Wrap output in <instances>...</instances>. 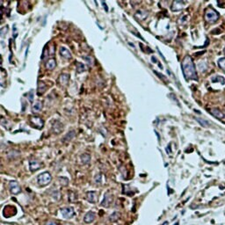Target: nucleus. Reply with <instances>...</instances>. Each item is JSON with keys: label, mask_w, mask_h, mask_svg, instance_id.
I'll list each match as a JSON object with an SVG mask.
<instances>
[{"label": "nucleus", "mask_w": 225, "mask_h": 225, "mask_svg": "<svg viewBox=\"0 0 225 225\" xmlns=\"http://www.w3.org/2000/svg\"><path fill=\"white\" fill-rule=\"evenodd\" d=\"M86 199L91 203H96L97 202V193L94 191H90L86 194Z\"/></svg>", "instance_id": "nucleus-13"}, {"label": "nucleus", "mask_w": 225, "mask_h": 225, "mask_svg": "<svg viewBox=\"0 0 225 225\" xmlns=\"http://www.w3.org/2000/svg\"><path fill=\"white\" fill-rule=\"evenodd\" d=\"M56 60H55L54 58H50V59L47 62V63H46V68L48 69V70L51 71V70H54L55 67H56Z\"/></svg>", "instance_id": "nucleus-14"}, {"label": "nucleus", "mask_w": 225, "mask_h": 225, "mask_svg": "<svg viewBox=\"0 0 225 225\" xmlns=\"http://www.w3.org/2000/svg\"><path fill=\"white\" fill-rule=\"evenodd\" d=\"M47 90V86L43 82H39L38 83V88H37V92L39 95H41L42 93L45 92V91Z\"/></svg>", "instance_id": "nucleus-16"}, {"label": "nucleus", "mask_w": 225, "mask_h": 225, "mask_svg": "<svg viewBox=\"0 0 225 225\" xmlns=\"http://www.w3.org/2000/svg\"><path fill=\"white\" fill-rule=\"evenodd\" d=\"M30 122L31 124L34 127V128H41L43 126V120L40 118V117H36V116H33L30 118Z\"/></svg>", "instance_id": "nucleus-6"}, {"label": "nucleus", "mask_w": 225, "mask_h": 225, "mask_svg": "<svg viewBox=\"0 0 225 225\" xmlns=\"http://www.w3.org/2000/svg\"><path fill=\"white\" fill-rule=\"evenodd\" d=\"M9 188L12 194H18L21 191V188H20L19 183L16 181H11L9 184Z\"/></svg>", "instance_id": "nucleus-5"}, {"label": "nucleus", "mask_w": 225, "mask_h": 225, "mask_svg": "<svg viewBox=\"0 0 225 225\" xmlns=\"http://www.w3.org/2000/svg\"><path fill=\"white\" fill-rule=\"evenodd\" d=\"M47 47H48V45H46L45 48H44V49H43V53H42V56H41V59H42V60H45V58H46V57L48 56V54H49V52H48Z\"/></svg>", "instance_id": "nucleus-25"}, {"label": "nucleus", "mask_w": 225, "mask_h": 225, "mask_svg": "<svg viewBox=\"0 0 225 225\" xmlns=\"http://www.w3.org/2000/svg\"><path fill=\"white\" fill-rule=\"evenodd\" d=\"M27 96H28V99H29V100L32 102V101L33 100V91H31V92L28 93V95H27Z\"/></svg>", "instance_id": "nucleus-29"}, {"label": "nucleus", "mask_w": 225, "mask_h": 225, "mask_svg": "<svg viewBox=\"0 0 225 225\" xmlns=\"http://www.w3.org/2000/svg\"><path fill=\"white\" fill-rule=\"evenodd\" d=\"M75 136V131L74 130H72V131H70L65 136H64V141H71L72 138Z\"/></svg>", "instance_id": "nucleus-23"}, {"label": "nucleus", "mask_w": 225, "mask_h": 225, "mask_svg": "<svg viewBox=\"0 0 225 225\" xmlns=\"http://www.w3.org/2000/svg\"><path fill=\"white\" fill-rule=\"evenodd\" d=\"M67 225H70V224H67Z\"/></svg>", "instance_id": "nucleus-34"}, {"label": "nucleus", "mask_w": 225, "mask_h": 225, "mask_svg": "<svg viewBox=\"0 0 225 225\" xmlns=\"http://www.w3.org/2000/svg\"><path fill=\"white\" fill-rule=\"evenodd\" d=\"M181 68H182L183 75L186 77V79L198 80V75L195 70V66L191 56H185L181 63Z\"/></svg>", "instance_id": "nucleus-1"}, {"label": "nucleus", "mask_w": 225, "mask_h": 225, "mask_svg": "<svg viewBox=\"0 0 225 225\" xmlns=\"http://www.w3.org/2000/svg\"><path fill=\"white\" fill-rule=\"evenodd\" d=\"M37 180H38V183L40 186H47L48 185L51 180H52V176L51 174L49 173V172L48 171H45V172H42V173H41L38 178H37Z\"/></svg>", "instance_id": "nucleus-3"}, {"label": "nucleus", "mask_w": 225, "mask_h": 225, "mask_svg": "<svg viewBox=\"0 0 225 225\" xmlns=\"http://www.w3.org/2000/svg\"><path fill=\"white\" fill-rule=\"evenodd\" d=\"M218 66L222 71H223L225 72V57L220 58L218 60Z\"/></svg>", "instance_id": "nucleus-22"}, {"label": "nucleus", "mask_w": 225, "mask_h": 225, "mask_svg": "<svg viewBox=\"0 0 225 225\" xmlns=\"http://www.w3.org/2000/svg\"><path fill=\"white\" fill-rule=\"evenodd\" d=\"M223 51H224V54H225V48H224V50H223Z\"/></svg>", "instance_id": "nucleus-33"}, {"label": "nucleus", "mask_w": 225, "mask_h": 225, "mask_svg": "<svg viewBox=\"0 0 225 225\" xmlns=\"http://www.w3.org/2000/svg\"><path fill=\"white\" fill-rule=\"evenodd\" d=\"M168 223H169L168 222H164V223H163L162 225H168Z\"/></svg>", "instance_id": "nucleus-31"}, {"label": "nucleus", "mask_w": 225, "mask_h": 225, "mask_svg": "<svg viewBox=\"0 0 225 225\" xmlns=\"http://www.w3.org/2000/svg\"><path fill=\"white\" fill-rule=\"evenodd\" d=\"M45 225H58L56 222H54V221H48L47 222H46V224Z\"/></svg>", "instance_id": "nucleus-30"}, {"label": "nucleus", "mask_w": 225, "mask_h": 225, "mask_svg": "<svg viewBox=\"0 0 225 225\" xmlns=\"http://www.w3.org/2000/svg\"><path fill=\"white\" fill-rule=\"evenodd\" d=\"M120 217V213L119 212H114L110 216H109V220L111 221V222H116L117 220H119V218Z\"/></svg>", "instance_id": "nucleus-21"}, {"label": "nucleus", "mask_w": 225, "mask_h": 225, "mask_svg": "<svg viewBox=\"0 0 225 225\" xmlns=\"http://www.w3.org/2000/svg\"><path fill=\"white\" fill-rule=\"evenodd\" d=\"M41 107H42L41 102L37 101V102H35V103L33 104V107H32V110H33V113H37V112H39V111L41 109Z\"/></svg>", "instance_id": "nucleus-18"}, {"label": "nucleus", "mask_w": 225, "mask_h": 225, "mask_svg": "<svg viewBox=\"0 0 225 225\" xmlns=\"http://www.w3.org/2000/svg\"><path fill=\"white\" fill-rule=\"evenodd\" d=\"M77 70L79 73H81V72H84L86 70V67L84 66V64H83L81 63H77Z\"/></svg>", "instance_id": "nucleus-24"}, {"label": "nucleus", "mask_w": 225, "mask_h": 225, "mask_svg": "<svg viewBox=\"0 0 225 225\" xmlns=\"http://www.w3.org/2000/svg\"><path fill=\"white\" fill-rule=\"evenodd\" d=\"M209 112H210V114H211L215 118L219 119V120L223 119L224 116H225L224 114H223L220 109H218V108H211V109L209 110Z\"/></svg>", "instance_id": "nucleus-9"}, {"label": "nucleus", "mask_w": 225, "mask_h": 225, "mask_svg": "<svg viewBox=\"0 0 225 225\" xmlns=\"http://www.w3.org/2000/svg\"><path fill=\"white\" fill-rule=\"evenodd\" d=\"M81 160H82L83 164H84V165H89L90 162H91V157H90V155H88V154H83V155L81 156Z\"/></svg>", "instance_id": "nucleus-19"}, {"label": "nucleus", "mask_w": 225, "mask_h": 225, "mask_svg": "<svg viewBox=\"0 0 225 225\" xmlns=\"http://www.w3.org/2000/svg\"><path fill=\"white\" fill-rule=\"evenodd\" d=\"M112 201H113V195H112L109 192H107V193L105 194L104 199H103V201H101V205H102L103 207H108L111 205Z\"/></svg>", "instance_id": "nucleus-7"}, {"label": "nucleus", "mask_w": 225, "mask_h": 225, "mask_svg": "<svg viewBox=\"0 0 225 225\" xmlns=\"http://www.w3.org/2000/svg\"><path fill=\"white\" fill-rule=\"evenodd\" d=\"M60 55L65 58V59H71L72 55L71 53V51L69 50L68 48H66L65 47H61L60 48Z\"/></svg>", "instance_id": "nucleus-11"}, {"label": "nucleus", "mask_w": 225, "mask_h": 225, "mask_svg": "<svg viewBox=\"0 0 225 225\" xmlns=\"http://www.w3.org/2000/svg\"><path fill=\"white\" fill-rule=\"evenodd\" d=\"M184 6H185V2H183V1H174L171 5V9L173 12H178V11L182 10L184 8Z\"/></svg>", "instance_id": "nucleus-8"}, {"label": "nucleus", "mask_w": 225, "mask_h": 225, "mask_svg": "<svg viewBox=\"0 0 225 225\" xmlns=\"http://www.w3.org/2000/svg\"><path fill=\"white\" fill-rule=\"evenodd\" d=\"M95 217H96V215L94 212L92 211H89L87 214H86L84 217V222L85 223H91L94 220H95Z\"/></svg>", "instance_id": "nucleus-12"}, {"label": "nucleus", "mask_w": 225, "mask_h": 225, "mask_svg": "<svg viewBox=\"0 0 225 225\" xmlns=\"http://www.w3.org/2000/svg\"><path fill=\"white\" fill-rule=\"evenodd\" d=\"M195 120H197V122L202 126V127H204V128H207L209 125H210V123L207 122V120H203V119H201V118H195Z\"/></svg>", "instance_id": "nucleus-20"}, {"label": "nucleus", "mask_w": 225, "mask_h": 225, "mask_svg": "<svg viewBox=\"0 0 225 225\" xmlns=\"http://www.w3.org/2000/svg\"><path fill=\"white\" fill-rule=\"evenodd\" d=\"M59 83L63 85H65L67 84L68 81H69V75L68 74H62L60 77H59V79H58Z\"/></svg>", "instance_id": "nucleus-17"}, {"label": "nucleus", "mask_w": 225, "mask_h": 225, "mask_svg": "<svg viewBox=\"0 0 225 225\" xmlns=\"http://www.w3.org/2000/svg\"><path fill=\"white\" fill-rule=\"evenodd\" d=\"M211 81L213 83H217L219 82L221 84H225V78L222 77V76H219V75H215V76H213L211 77Z\"/></svg>", "instance_id": "nucleus-15"}, {"label": "nucleus", "mask_w": 225, "mask_h": 225, "mask_svg": "<svg viewBox=\"0 0 225 225\" xmlns=\"http://www.w3.org/2000/svg\"><path fill=\"white\" fill-rule=\"evenodd\" d=\"M62 215L65 219H71L75 216V211L74 209L71 207H66L62 209Z\"/></svg>", "instance_id": "nucleus-4"}, {"label": "nucleus", "mask_w": 225, "mask_h": 225, "mask_svg": "<svg viewBox=\"0 0 225 225\" xmlns=\"http://www.w3.org/2000/svg\"><path fill=\"white\" fill-rule=\"evenodd\" d=\"M95 182L97 184H101L102 182V175L101 174H98L95 178Z\"/></svg>", "instance_id": "nucleus-26"}, {"label": "nucleus", "mask_w": 225, "mask_h": 225, "mask_svg": "<svg viewBox=\"0 0 225 225\" xmlns=\"http://www.w3.org/2000/svg\"><path fill=\"white\" fill-rule=\"evenodd\" d=\"M7 32H8V27H3V28L1 29V31H0V34H1V36H2V37H4V36H5V34Z\"/></svg>", "instance_id": "nucleus-27"}, {"label": "nucleus", "mask_w": 225, "mask_h": 225, "mask_svg": "<svg viewBox=\"0 0 225 225\" xmlns=\"http://www.w3.org/2000/svg\"><path fill=\"white\" fill-rule=\"evenodd\" d=\"M174 225H179V222H176V223H175Z\"/></svg>", "instance_id": "nucleus-32"}, {"label": "nucleus", "mask_w": 225, "mask_h": 225, "mask_svg": "<svg viewBox=\"0 0 225 225\" xmlns=\"http://www.w3.org/2000/svg\"><path fill=\"white\" fill-rule=\"evenodd\" d=\"M29 167L32 171H34L39 170L41 167V164L40 162H38V160H36V159H32L29 162Z\"/></svg>", "instance_id": "nucleus-10"}, {"label": "nucleus", "mask_w": 225, "mask_h": 225, "mask_svg": "<svg viewBox=\"0 0 225 225\" xmlns=\"http://www.w3.org/2000/svg\"><path fill=\"white\" fill-rule=\"evenodd\" d=\"M84 59L88 63V64L89 65H91V64H92V56H84Z\"/></svg>", "instance_id": "nucleus-28"}, {"label": "nucleus", "mask_w": 225, "mask_h": 225, "mask_svg": "<svg viewBox=\"0 0 225 225\" xmlns=\"http://www.w3.org/2000/svg\"><path fill=\"white\" fill-rule=\"evenodd\" d=\"M204 18H205V20H206L207 22H209V23H215V22H216V21L219 20L220 15H219V13H218L215 9H213L212 7H207V8L205 10Z\"/></svg>", "instance_id": "nucleus-2"}]
</instances>
